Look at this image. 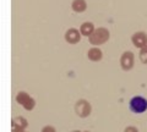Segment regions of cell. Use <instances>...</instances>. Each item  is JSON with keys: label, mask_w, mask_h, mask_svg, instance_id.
<instances>
[{"label": "cell", "mask_w": 147, "mask_h": 132, "mask_svg": "<svg viewBox=\"0 0 147 132\" xmlns=\"http://www.w3.org/2000/svg\"><path fill=\"white\" fill-rule=\"evenodd\" d=\"M109 37H110L109 31L104 28V27H99V28L92 32V34L88 37V42L92 45H94V47H99V45L104 44L105 42H108Z\"/></svg>", "instance_id": "1"}, {"label": "cell", "mask_w": 147, "mask_h": 132, "mask_svg": "<svg viewBox=\"0 0 147 132\" xmlns=\"http://www.w3.org/2000/svg\"><path fill=\"white\" fill-rule=\"evenodd\" d=\"M129 107L134 114H144L147 110V99L142 95H135L131 98Z\"/></svg>", "instance_id": "2"}, {"label": "cell", "mask_w": 147, "mask_h": 132, "mask_svg": "<svg viewBox=\"0 0 147 132\" xmlns=\"http://www.w3.org/2000/svg\"><path fill=\"white\" fill-rule=\"evenodd\" d=\"M16 102L20 104V105L24 107L26 110H28V111L33 110L34 107H36V101L31 97L30 94H27L26 92L17 93V95H16Z\"/></svg>", "instance_id": "3"}, {"label": "cell", "mask_w": 147, "mask_h": 132, "mask_svg": "<svg viewBox=\"0 0 147 132\" xmlns=\"http://www.w3.org/2000/svg\"><path fill=\"white\" fill-rule=\"evenodd\" d=\"M134 61H135V56L134 53L127 50L125 53H123V55L120 58V65L121 69L124 71H130L132 67H134Z\"/></svg>", "instance_id": "4"}, {"label": "cell", "mask_w": 147, "mask_h": 132, "mask_svg": "<svg viewBox=\"0 0 147 132\" xmlns=\"http://www.w3.org/2000/svg\"><path fill=\"white\" fill-rule=\"evenodd\" d=\"M75 111L79 116L81 117H87L91 114L92 111V108H91V104L85 101V99H81V101H79L76 103L75 105Z\"/></svg>", "instance_id": "5"}, {"label": "cell", "mask_w": 147, "mask_h": 132, "mask_svg": "<svg viewBox=\"0 0 147 132\" xmlns=\"http://www.w3.org/2000/svg\"><path fill=\"white\" fill-rule=\"evenodd\" d=\"M131 42L136 48H144L145 45H147V34L145 32H136L135 34H132Z\"/></svg>", "instance_id": "6"}, {"label": "cell", "mask_w": 147, "mask_h": 132, "mask_svg": "<svg viewBox=\"0 0 147 132\" xmlns=\"http://www.w3.org/2000/svg\"><path fill=\"white\" fill-rule=\"evenodd\" d=\"M81 39V33L76 28H69L65 33V40L69 44H76Z\"/></svg>", "instance_id": "7"}, {"label": "cell", "mask_w": 147, "mask_h": 132, "mask_svg": "<svg viewBox=\"0 0 147 132\" xmlns=\"http://www.w3.org/2000/svg\"><path fill=\"white\" fill-rule=\"evenodd\" d=\"M87 58H88L91 61L97 62V61H100V60H102L103 53H102V50H100L98 47H93V48H91V49H90L88 53H87Z\"/></svg>", "instance_id": "8"}, {"label": "cell", "mask_w": 147, "mask_h": 132, "mask_svg": "<svg viewBox=\"0 0 147 132\" xmlns=\"http://www.w3.org/2000/svg\"><path fill=\"white\" fill-rule=\"evenodd\" d=\"M11 124H12V129H20V130H25V129H27V126H28L27 120L25 119V117H22V116L15 117V119L12 120Z\"/></svg>", "instance_id": "9"}, {"label": "cell", "mask_w": 147, "mask_h": 132, "mask_svg": "<svg viewBox=\"0 0 147 132\" xmlns=\"http://www.w3.org/2000/svg\"><path fill=\"white\" fill-rule=\"evenodd\" d=\"M71 7H72V10L75 12L81 13V12L86 11L87 3H86V0H74L72 4H71Z\"/></svg>", "instance_id": "10"}, {"label": "cell", "mask_w": 147, "mask_h": 132, "mask_svg": "<svg viewBox=\"0 0 147 132\" xmlns=\"http://www.w3.org/2000/svg\"><path fill=\"white\" fill-rule=\"evenodd\" d=\"M93 31H94V26L92 22H85L80 27V33L81 36H85V37H90Z\"/></svg>", "instance_id": "11"}, {"label": "cell", "mask_w": 147, "mask_h": 132, "mask_svg": "<svg viewBox=\"0 0 147 132\" xmlns=\"http://www.w3.org/2000/svg\"><path fill=\"white\" fill-rule=\"evenodd\" d=\"M139 58H140L141 62L147 64V45H145L144 48H141L140 54H139Z\"/></svg>", "instance_id": "12"}, {"label": "cell", "mask_w": 147, "mask_h": 132, "mask_svg": "<svg viewBox=\"0 0 147 132\" xmlns=\"http://www.w3.org/2000/svg\"><path fill=\"white\" fill-rule=\"evenodd\" d=\"M42 132H57V131H55V129L53 126H44Z\"/></svg>", "instance_id": "13"}, {"label": "cell", "mask_w": 147, "mask_h": 132, "mask_svg": "<svg viewBox=\"0 0 147 132\" xmlns=\"http://www.w3.org/2000/svg\"><path fill=\"white\" fill-rule=\"evenodd\" d=\"M124 132H139V130H137V127H135V126H127Z\"/></svg>", "instance_id": "14"}, {"label": "cell", "mask_w": 147, "mask_h": 132, "mask_svg": "<svg viewBox=\"0 0 147 132\" xmlns=\"http://www.w3.org/2000/svg\"><path fill=\"white\" fill-rule=\"evenodd\" d=\"M72 132H81V131H72Z\"/></svg>", "instance_id": "15"}, {"label": "cell", "mask_w": 147, "mask_h": 132, "mask_svg": "<svg viewBox=\"0 0 147 132\" xmlns=\"http://www.w3.org/2000/svg\"><path fill=\"white\" fill-rule=\"evenodd\" d=\"M84 132H88V131H84Z\"/></svg>", "instance_id": "16"}]
</instances>
